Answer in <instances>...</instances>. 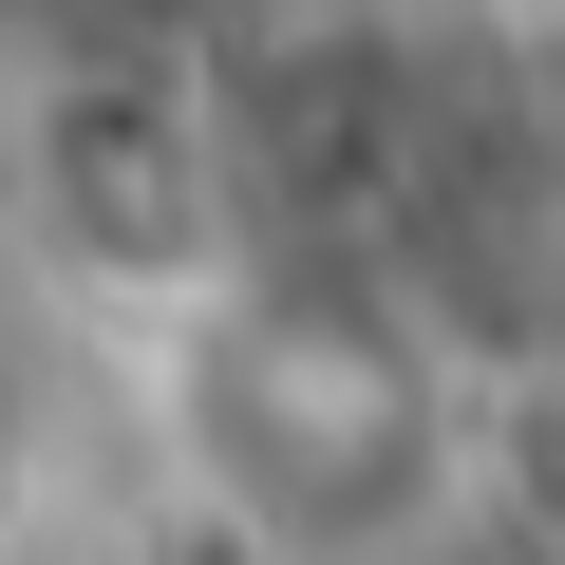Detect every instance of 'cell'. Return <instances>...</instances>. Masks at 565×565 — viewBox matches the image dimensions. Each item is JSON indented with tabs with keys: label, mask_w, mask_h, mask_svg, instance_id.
<instances>
[{
	"label": "cell",
	"mask_w": 565,
	"mask_h": 565,
	"mask_svg": "<svg viewBox=\"0 0 565 565\" xmlns=\"http://www.w3.org/2000/svg\"><path fill=\"white\" fill-rule=\"evenodd\" d=\"M39 509H57V434H39V396L0 377V565L39 546Z\"/></svg>",
	"instance_id": "obj_3"
},
{
	"label": "cell",
	"mask_w": 565,
	"mask_h": 565,
	"mask_svg": "<svg viewBox=\"0 0 565 565\" xmlns=\"http://www.w3.org/2000/svg\"><path fill=\"white\" fill-rule=\"evenodd\" d=\"M0 170H20V245L76 282V302H114V321L189 302L226 245H264L245 132H226V95L189 57H57L20 95V151Z\"/></svg>",
	"instance_id": "obj_2"
},
{
	"label": "cell",
	"mask_w": 565,
	"mask_h": 565,
	"mask_svg": "<svg viewBox=\"0 0 565 565\" xmlns=\"http://www.w3.org/2000/svg\"><path fill=\"white\" fill-rule=\"evenodd\" d=\"M132 377H151L170 490L245 565H396L471 471V396H452L434 321L302 226L226 245L189 302H151Z\"/></svg>",
	"instance_id": "obj_1"
}]
</instances>
